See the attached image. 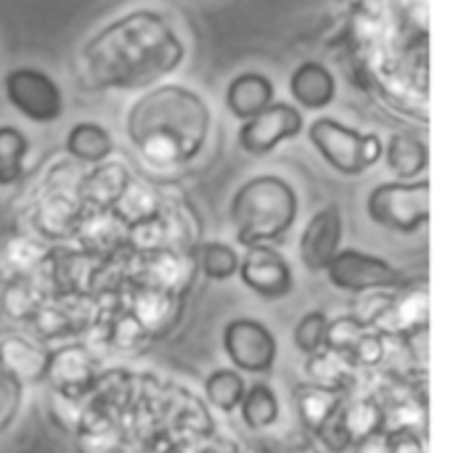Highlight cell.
<instances>
[{
	"label": "cell",
	"instance_id": "obj_1",
	"mask_svg": "<svg viewBox=\"0 0 453 453\" xmlns=\"http://www.w3.org/2000/svg\"><path fill=\"white\" fill-rule=\"evenodd\" d=\"M210 109L204 101L178 85H165L130 109L127 130L135 146L165 143L175 159H191L207 138Z\"/></svg>",
	"mask_w": 453,
	"mask_h": 453
},
{
	"label": "cell",
	"instance_id": "obj_2",
	"mask_svg": "<svg viewBox=\"0 0 453 453\" xmlns=\"http://www.w3.org/2000/svg\"><path fill=\"white\" fill-rule=\"evenodd\" d=\"M297 194L279 175H260L244 183L231 204L236 242L257 247L281 239L297 218Z\"/></svg>",
	"mask_w": 453,
	"mask_h": 453
},
{
	"label": "cell",
	"instance_id": "obj_3",
	"mask_svg": "<svg viewBox=\"0 0 453 453\" xmlns=\"http://www.w3.org/2000/svg\"><path fill=\"white\" fill-rule=\"evenodd\" d=\"M316 151L342 175H361L382 159V141L374 133H358L332 117H319L308 127Z\"/></svg>",
	"mask_w": 453,
	"mask_h": 453
},
{
	"label": "cell",
	"instance_id": "obj_4",
	"mask_svg": "<svg viewBox=\"0 0 453 453\" xmlns=\"http://www.w3.org/2000/svg\"><path fill=\"white\" fill-rule=\"evenodd\" d=\"M369 218L398 234H414L430 220V180L380 183L366 199Z\"/></svg>",
	"mask_w": 453,
	"mask_h": 453
},
{
	"label": "cell",
	"instance_id": "obj_5",
	"mask_svg": "<svg viewBox=\"0 0 453 453\" xmlns=\"http://www.w3.org/2000/svg\"><path fill=\"white\" fill-rule=\"evenodd\" d=\"M5 98L32 122H53L61 117L64 98L61 88L40 69L19 66L5 74Z\"/></svg>",
	"mask_w": 453,
	"mask_h": 453
},
{
	"label": "cell",
	"instance_id": "obj_6",
	"mask_svg": "<svg viewBox=\"0 0 453 453\" xmlns=\"http://www.w3.org/2000/svg\"><path fill=\"white\" fill-rule=\"evenodd\" d=\"M329 281L345 292H369V289H388L401 281V271L374 255L361 250H337V255L324 268Z\"/></svg>",
	"mask_w": 453,
	"mask_h": 453
},
{
	"label": "cell",
	"instance_id": "obj_7",
	"mask_svg": "<svg viewBox=\"0 0 453 453\" xmlns=\"http://www.w3.org/2000/svg\"><path fill=\"white\" fill-rule=\"evenodd\" d=\"M223 350L239 372L263 374L276 361V337L255 319H236L223 332Z\"/></svg>",
	"mask_w": 453,
	"mask_h": 453
},
{
	"label": "cell",
	"instance_id": "obj_8",
	"mask_svg": "<svg viewBox=\"0 0 453 453\" xmlns=\"http://www.w3.org/2000/svg\"><path fill=\"white\" fill-rule=\"evenodd\" d=\"M303 114L295 104L273 101L268 109L247 119L239 130V146L250 154H268L281 141L303 133Z\"/></svg>",
	"mask_w": 453,
	"mask_h": 453
},
{
	"label": "cell",
	"instance_id": "obj_9",
	"mask_svg": "<svg viewBox=\"0 0 453 453\" xmlns=\"http://www.w3.org/2000/svg\"><path fill=\"white\" fill-rule=\"evenodd\" d=\"M239 279L247 289H252L257 297L279 300L292 292V268L281 257V252L271 250L268 244L247 247L244 260H239Z\"/></svg>",
	"mask_w": 453,
	"mask_h": 453
},
{
	"label": "cell",
	"instance_id": "obj_10",
	"mask_svg": "<svg viewBox=\"0 0 453 453\" xmlns=\"http://www.w3.org/2000/svg\"><path fill=\"white\" fill-rule=\"evenodd\" d=\"M340 242H342V215L337 204H329L308 220L300 236V257L305 268L324 271L329 260L337 255Z\"/></svg>",
	"mask_w": 453,
	"mask_h": 453
},
{
	"label": "cell",
	"instance_id": "obj_11",
	"mask_svg": "<svg viewBox=\"0 0 453 453\" xmlns=\"http://www.w3.org/2000/svg\"><path fill=\"white\" fill-rule=\"evenodd\" d=\"M273 82L265 74L257 72H244L239 77H234L226 88V106L231 109L234 117L239 119H252L255 114H260L263 109H268L273 104Z\"/></svg>",
	"mask_w": 453,
	"mask_h": 453
},
{
	"label": "cell",
	"instance_id": "obj_12",
	"mask_svg": "<svg viewBox=\"0 0 453 453\" xmlns=\"http://www.w3.org/2000/svg\"><path fill=\"white\" fill-rule=\"evenodd\" d=\"M334 74L319 64V61H305L300 64L292 77H289V93L292 98L305 106V109H324L334 98Z\"/></svg>",
	"mask_w": 453,
	"mask_h": 453
},
{
	"label": "cell",
	"instance_id": "obj_13",
	"mask_svg": "<svg viewBox=\"0 0 453 453\" xmlns=\"http://www.w3.org/2000/svg\"><path fill=\"white\" fill-rule=\"evenodd\" d=\"M382 157L388 167L401 178V180H414L422 175L430 165V149L425 141L409 135V133H395L390 135L388 146H382Z\"/></svg>",
	"mask_w": 453,
	"mask_h": 453
},
{
	"label": "cell",
	"instance_id": "obj_14",
	"mask_svg": "<svg viewBox=\"0 0 453 453\" xmlns=\"http://www.w3.org/2000/svg\"><path fill=\"white\" fill-rule=\"evenodd\" d=\"M66 151L80 162H104L111 151V135L96 122H80L66 135Z\"/></svg>",
	"mask_w": 453,
	"mask_h": 453
},
{
	"label": "cell",
	"instance_id": "obj_15",
	"mask_svg": "<svg viewBox=\"0 0 453 453\" xmlns=\"http://www.w3.org/2000/svg\"><path fill=\"white\" fill-rule=\"evenodd\" d=\"M242 419L250 430H263L271 427L279 419V401L276 393L268 385H255L244 393L242 403H239Z\"/></svg>",
	"mask_w": 453,
	"mask_h": 453
},
{
	"label": "cell",
	"instance_id": "obj_16",
	"mask_svg": "<svg viewBox=\"0 0 453 453\" xmlns=\"http://www.w3.org/2000/svg\"><path fill=\"white\" fill-rule=\"evenodd\" d=\"M204 393L210 398V403H215L218 409L223 411H234L239 409L244 393H247V385H244V377L234 369H218L207 377L204 382Z\"/></svg>",
	"mask_w": 453,
	"mask_h": 453
},
{
	"label": "cell",
	"instance_id": "obj_17",
	"mask_svg": "<svg viewBox=\"0 0 453 453\" xmlns=\"http://www.w3.org/2000/svg\"><path fill=\"white\" fill-rule=\"evenodd\" d=\"M29 151V143L21 130L3 125L0 127V186H11L21 175V162Z\"/></svg>",
	"mask_w": 453,
	"mask_h": 453
},
{
	"label": "cell",
	"instance_id": "obj_18",
	"mask_svg": "<svg viewBox=\"0 0 453 453\" xmlns=\"http://www.w3.org/2000/svg\"><path fill=\"white\" fill-rule=\"evenodd\" d=\"M199 271L212 281H226L239 271V255L223 242H207L196 250Z\"/></svg>",
	"mask_w": 453,
	"mask_h": 453
},
{
	"label": "cell",
	"instance_id": "obj_19",
	"mask_svg": "<svg viewBox=\"0 0 453 453\" xmlns=\"http://www.w3.org/2000/svg\"><path fill=\"white\" fill-rule=\"evenodd\" d=\"M329 329H332V321L326 319V313L324 311H313V313L303 316V321L297 324V329H295V345L305 356H316L326 345Z\"/></svg>",
	"mask_w": 453,
	"mask_h": 453
}]
</instances>
